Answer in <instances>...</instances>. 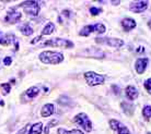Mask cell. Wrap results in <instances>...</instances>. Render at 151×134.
Masks as SVG:
<instances>
[{"label":"cell","instance_id":"cell-1","mask_svg":"<svg viewBox=\"0 0 151 134\" xmlns=\"http://www.w3.org/2000/svg\"><path fill=\"white\" fill-rule=\"evenodd\" d=\"M42 62L47 64H57L64 60V55L57 51H44L40 55Z\"/></svg>","mask_w":151,"mask_h":134},{"label":"cell","instance_id":"cell-2","mask_svg":"<svg viewBox=\"0 0 151 134\" xmlns=\"http://www.w3.org/2000/svg\"><path fill=\"white\" fill-rule=\"evenodd\" d=\"M84 78L87 80V83L90 86H95L103 84L105 81V76L104 75H100L95 72H86L84 73Z\"/></svg>","mask_w":151,"mask_h":134},{"label":"cell","instance_id":"cell-3","mask_svg":"<svg viewBox=\"0 0 151 134\" xmlns=\"http://www.w3.org/2000/svg\"><path fill=\"white\" fill-rule=\"evenodd\" d=\"M77 124H79L80 127L83 128V130H86L87 132H91L92 130V123H91L90 119L88 118V115L86 113H79L73 119Z\"/></svg>","mask_w":151,"mask_h":134},{"label":"cell","instance_id":"cell-4","mask_svg":"<svg viewBox=\"0 0 151 134\" xmlns=\"http://www.w3.org/2000/svg\"><path fill=\"white\" fill-rule=\"evenodd\" d=\"M42 46H54V47H65V48H72L73 44L71 41H66V39H61V38H54V39H49L43 43Z\"/></svg>","mask_w":151,"mask_h":134},{"label":"cell","instance_id":"cell-5","mask_svg":"<svg viewBox=\"0 0 151 134\" xmlns=\"http://www.w3.org/2000/svg\"><path fill=\"white\" fill-rule=\"evenodd\" d=\"M20 7H23L25 9V12L31 15H37L40 11V7L36 1H25L20 4Z\"/></svg>","mask_w":151,"mask_h":134},{"label":"cell","instance_id":"cell-6","mask_svg":"<svg viewBox=\"0 0 151 134\" xmlns=\"http://www.w3.org/2000/svg\"><path fill=\"white\" fill-rule=\"evenodd\" d=\"M95 43L98 44H106L111 47H116L119 48L122 46H124V41L118 38H95Z\"/></svg>","mask_w":151,"mask_h":134},{"label":"cell","instance_id":"cell-7","mask_svg":"<svg viewBox=\"0 0 151 134\" xmlns=\"http://www.w3.org/2000/svg\"><path fill=\"white\" fill-rule=\"evenodd\" d=\"M148 7V1H135L130 4V9L135 13H140L144 12Z\"/></svg>","mask_w":151,"mask_h":134},{"label":"cell","instance_id":"cell-8","mask_svg":"<svg viewBox=\"0 0 151 134\" xmlns=\"http://www.w3.org/2000/svg\"><path fill=\"white\" fill-rule=\"evenodd\" d=\"M20 19H21V13L19 11H15V10H10L7 13V16H6V21L11 23V24L19 22Z\"/></svg>","mask_w":151,"mask_h":134},{"label":"cell","instance_id":"cell-9","mask_svg":"<svg viewBox=\"0 0 151 134\" xmlns=\"http://www.w3.org/2000/svg\"><path fill=\"white\" fill-rule=\"evenodd\" d=\"M148 66V59L147 58H140L136 61V64H135V69H136L137 73H144L146 68Z\"/></svg>","mask_w":151,"mask_h":134},{"label":"cell","instance_id":"cell-10","mask_svg":"<svg viewBox=\"0 0 151 134\" xmlns=\"http://www.w3.org/2000/svg\"><path fill=\"white\" fill-rule=\"evenodd\" d=\"M83 52H88L89 57H93V58H103L104 57V52L102 50H100V49L95 48V47H92V48H89V49H86V50H83Z\"/></svg>","mask_w":151,"mask_h":134},{"label":"cell","instance_id":"cell-11","mask_svg":"<svg viewBox=\"0 0 151 134\" xmlns=\"http://www.w3.org/2000/svg\"><path fill=\"white\" fill-rule=\"evenodd\" d=\"M122 26L125 31H130L136 27V21L130 19V18H126L122 21Z\"/></svg>","mask_w":151,"mask_h":134},{"label":"cell","instance_id":"cell-12","mask_svg":"<svg viewBox=\"0 0 151 134\" xmlns=\"http://www.w3.org/2000/svg\"><path fill=\"white\" fill-rule=\"evenodd\" d=\"M125 94H126V96L128 97L129 99H136L137 97H138V91H137V88L135 86L132 85H129L126 87Z\"/></svg>","mask_w":151,"mask_h":134},{"label":"cell","instance_id":"cell-13","mask_svg":"<svg viewBox=\"0 0 151 134\" xmlns=\"http://www.w3.org/2000/svg\"><path fill=\"white\" fill-rule=\"evenodd\" d=\"M54 112H55V106L52 104H47L42 108L41 113L43 117H49V115H53Z\"/></svg>","mask_w":151,"mask_h":134},{"label":"cell","instance_id":"cell-14","mask_svg":"<svg viewBox=\"0 0 151 134\" xmlns=\"http://www.w3.org/2000/svg\"><path fill=\"white\" fill-rule=\"evenodd\" d=\"M42 128H43V124L41 122H37L33 124L31 127V130L29 132V134H41L42 133Z\"/></svg>","mask_w":151,"mask_h":134},{"label":"cell","instance_id":"cell-15","mask_svg":"<svg viewBox=\"0 0 151 134\" xmlns=\"http://www.w3.org/2000/svg\"><path fill=\"white\" fill-rule=\"evenodd\" d=\"M20 31H21L23 35H25V36H30V35L33 34L32 27H31L30 25H27V24H23V25L20 26Z\"/></svg>","mask_w":151,"mask_h":134},{"label":"cell","instance_id":"cell-16","mask_svg":"<svg viewBox=\"0 0 151 134\" xmlns=\"http://www.w3.org/2000/svg\"><path fill=\"white\" fill-rule=\"evenodd\" d=\"M54 30H55L54 23L49 22L48 24L43 29V31H42V36H43V35H49V34H52L54 32Z\"/></svg>","mask_w":151,"mask_h":134},{"label":"cell","instance_id":"cell-17","mask_svg":"<svg viewBox=\"0 0 151 134\" xmlns=\"http://www.w3.org/2000/svg\"><path fill=\"white\" fill-rule=\"evenodd\" d=\"M40 93V88L38 87H36V86H34V87H31V88H29L27 91V96L30 97V98H34V97H36V95Z\"/></svg>","mask_w":151,"mask_h":134},{"label":"cell","instance_id":"cell-18","mask_svg":"<svg viewBox=\"0 0 151 134\" xmlns=\"http://www.w3.org/2000/svg\"><path fill=\"white\" fill-rule=\"evenodd\" d=\"M93 31H94L93 30V25H87L80 31V35L81 36H89V34L92 33Z\"/></svg>","mask_w":151,"mask_h":134},{"label":"cell","instance_id":"cell-19","mask_svg":"<svg viewBox=\"0 0 151 134\" xmlns=\"http://www.w3.org/2000/svg\"><path fill=\"white\" fill-rule=\"evenodd\" d=\"M93 30L99 34H103L106 31V27L101 23H96L95 25H93Z\"/></svg>","mask_w":151,"mask_h":134},{"label":"cell","instance_id":"cell-20","mask_svg":"<svg viewBox=\"0 0 151 134\" xmlns=\"http://www.w3.org/2000/svg\"><path fill=\"white\" fill-rule=\"evenodd\" d=\"M110 125L114 131H117L118 130V128L121 127L122 124L119 121H117V120H115V119H112V120H110Z\"/></svg>","mask_w":151,"mask_h":134},{"label":"cell","instance_id":"cell-21","mask_svg":"<svg viewBox=\"0 0 151 134\" xmlns=\"http://www.w3.org/2000/svg\"><path fill=\"white\" fill-rule=\"evenodd\" d=\"M59 134H83V132H81L80 130H71V131H65L63 129L58 130Z\"/></svg>","mask_w":151,"mask_h":134},{"label":"cell","instance_id":"cell-22","mask_svg":"<svg viewBox=\"0 0 151 134\" xmlns=\"http://www.w3.org/2000/svg\"><path fill=\"white\" fill-rule=\"evenodd\" d=\"M142 115H145V118L150 119L151 118V106H146L142 110Z\"/></svg>","mask_w":151,"mask_h":134},{"label":"cell","instance_id":"cell-23","mask_svg":"<svg viewBox=\"0 0 151 134\" xmlns=\"http://www.w3.org/2000/svg\"><path fill=\"white\" fill-rule=\"evenodd\" d=\"M1 89H2V93L6 95V94H8L9 92H10L11 86H10V84H8V83H6V84H1Z\"/></svg>","mask_w":151,"mask_h":134},{"label":"cell","instance_id":"cell-24","mask_svg":"<svg viewBox=\"0 0 151 134\" xmlns=\"http://www.w3.org/2000/svg\"><path fill=\"white\" fill-rule=\"evenodd\" d=\"M118 134H130V132H129V130L127 129L126 127H124V125H121V127L118 128Z\"/></svg>","mask_w":151,"mask_h":134},{"label":"cell","instance_id":"cell-25","mask_svg":"<svg viewBox=\"0 0 151 134\" xmlns=\"http://www.w3.org/2000/svg\"><path fill=\"white\" fill-rule=\"evenodd\" d=\"M145 88L147 89V92L151 94V78H148L147 81L145 82Z\"/></svg>","mask_w":151,"mask_h":134},{"label":"cell","instance_id":"cell-26","mask_svg":"<svg viewBox=\"0 0 151 134\" xmlns=\"http://www.w3.org/2000/svg\"><path fill=\"white\" fill-rule=\"evenodd\" d=\"M100 12H101V10H100V9H98V8L92 7V8L90 9V13H91L92 15H96V14H99Z\"/></svg>","mask_w":151,"mask_h":134},{"label":"cell","instance_id":"cell-27","mask_svg":"<svg viewBox=\"0 0 151 134\" xmlns=\"http://www.w3.org/2000/svg\"><path fill=\"white\" fill-rule=\"evenodd\" d=\"M4 64H6V66H9V64H11L12 59L10 58V57H7V58H4Z\"/></svg>","mask_w":151,"mask_h":134},{"label":"cell","instance_id":"cell-28","mask_svg":"<svg viewBox=\"0 0 151 134\" xmlns=\"http://www.w3.org/2000/svg\"><path fill=\"white\" fill-rule=\"evenodd\" d=\"M27 127H25V128H24V129H23V130L20 131V132H19V133H18V134H29V133H27V132H25V131H27Z\"/></svg>","mask_w":151,"mask_h":134},{"label":"cell","instance_id":"cell-29","mask_svg":"<svg viewBox=\"0 0 151 134\" xmlns=\"http://www.w3.org/2000/svg\"><path fill=\"white\" fill-rule=\"evenodd\" d=\"M4 101H0V105H1V106H2V105H4Z\"/></svg>","mask_w":151,"mask_h":134},{"label":"cell","instance_id":"cell-30","mask_svg":"<svg viewBox=\"0 0 151 134\" xmlns=\"http://www.w3.org/2000/svg\"><path fill=\"white\" fill-rule=\"evenodd\" d=\"M147 134H151V133H150V132H149V133H147Z\"/></svg>","mask_w":151,"mask_h":134}]
</instances>
